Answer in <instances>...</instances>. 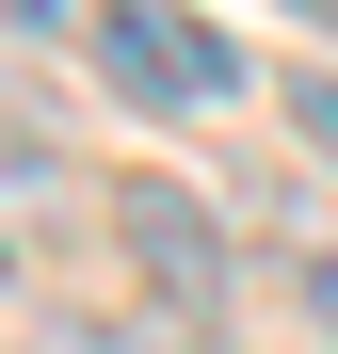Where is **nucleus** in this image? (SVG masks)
I'll return each mask as SVG.
<instances>
[{"instance_id": "nucleus-1", "label": "nucleus", "mask_w": 338, "mask_h": 354, "mask_svg": "<svg viewBox=\"0 0 338 354\" xmlns=\"http://www.w3.org/2000/svg\"><path fill=\"white\" fill-rule=\"evenodd\" d=\"M97 65L129 113H209L225 81H242V48H225L209 17H178V0H97Z\"/></svg>"}, {"instance_id": "nucleus-2", "label": "nucleus", "mask_w": 338, "mask_h": 354, "mask_svg": "<svg viewBox=\"0 0 338 354\" xmlns=\"http://www.w3.org/2000/svg\"><path fill=\"white\" fill-rule=\"evenodd\" d=\"M113 225H129V258H145L161 290H178V306H209V290H225V258H209V209H194V194L129 177V194H113Z\"/></svg>"}, {"instance_id": "nucleus-3", "label": "nucleus", "mask_w": 338, "mask_h": 354, "mask_svg": "<svg viewBox=\"0 0 338 354\" xmlns=\"http://www.w3.org/2000/svg\"><path fill=\"white\" fill-rule=\"evenodd\" d=\"M32 161H48V97L0 65V177H32Z\"/></svg>"}, {"instance_id": "nucleus-4", "label": "nucleus", "mask_w": 338, "mask_h": 354, "mask_svg": "<svg viewBox=\"0 0 338 354\" xmlns=\"http://www.w3.org/2000/svg\"><path fill=\"white\" fill-rule=\"evenodd\" d=\"M290 129H306V145L338 161V65H306V81H290Z\"/></svg>"}, {"instance_id": "nucleus-5", "label": "nucleus", "mask_w": 338, "mask_h": 354, "mask_svg": "<svg viewBox=\"0 0 338 354\" xmlns=\"http://www.w3.org/2000/svg\"><path fill=\"white\" fill-rule=\"evenodd\" d=\"M0 32H97V0H0Z\"/></svg>"}, {"instance_id": "nucleus-6", "label": "nucleus", "mask_w": 338, "mask_h": 354, "mask_svg": "<svg viewBox=\"0 0 338 354\" xmlns=\"http://www.w3.org/2000/svg\"><path fill=\"white\" fill-rule=\"evenodd\" d=\"M306 322L338 338V242H306Z\"/></svg>"}]
</instances>
